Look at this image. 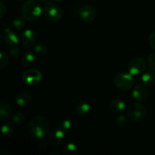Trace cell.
<instances>
[{"label":"cell","mask_w":155,"mask_h":155,"mask_svg":"<svg viewBox=\"0 0 155 155\" xmlns=\"http://www.w3.org/2000/svg\"><path fill=\"white\" fill-rule=\"evenodd\" d=\"M142 82L147 86H151L155 83V74L153 72H145L142 76Z\"/></svg>","instance_id":"ffe728a7"},{"label":"cell","mask_w":155,"mask_h":155,"mask_svg":"<svg viewBox=\"0 0 155 155\" xmlns=\"http://www.w3.org/2000/svg\"><path fill=\"white\" fill-rule=\"evenodd\" d=\"M36 39V36L35 32L30 29H27V30H24V33H22L20 40H21L23 46H24L25 48H30L35 44Z\"/></svg>","instance_id":"8fae6325"},{"label":"cell","mask_w":155,"mask_h":155,"mask_svg":"<svg viewBox=\"0 0 155 155\" xmlns=\"http://www.w3.org/2000/svg\"><path fill=\"white\" fill-rule=\"evenodd\" d=\"M79 15L82 21L86 23H92L96 18L97 11L93 5L86 4L80 8L79 11Z\"/></svg>","instance_id":"52a82bcc"},{"label":"cell","mask_w":155,"mask_h":155,"mask_svg":"<svg viewBox=\"0 0 155 155\" xmlns=\"http://www.w3.org/2000/svg\"><path fill=\"white\" fill-rule=\"evenodd\" d=\"M6 14V6L2 1L0 2V18H2Z\"/></svg>","instance_id":"f546056e"},{"label":"cell","mask_w":155,"mask_h":155,"mask_svg":"<svg viewBox=\"0 0 155 155\" xmlns=\"http://www.w3.org/2000/svg\"><path fill=\"white\" fill-rule=\"evenodd\" d=\"M54 1H55V2H60V1H62V0H54Z\"/></svg>","instance_id":"e575fe53"},{"label":"cell","mask_w":155,"mask_h":155,"mask_svg":"<svg viewBox=\"0 0 155 155\" xmlns=\"http://www.w3.org/2000/svg\"><path fill=\"white\" fill-rule=\"evenodd\" d=\"M21 54V49L18 46H12L10 49V55L13 58H18Z\"/></svg>","instance_id":"83f0119b"},{"label":"cell","mask_w":155,"mask_h":155,"mask_svg":"<svg viewBox=\"0 0 155 155\" xmlns=\"http://www.w3.org/2000/svg\"><path fill=\"white\" fill-rule=\"evenodd\" d=\"M12 121L18 125L22 124L25 121V115L21 112H17V113L14 114L12 116Z\"/></svg>","instance_id":"d4e9b609"},{"label":"cell","mask_w":155,"mask_h":155,"mask_svg":"<svg viewBox=\"0 0 155 155\" xmlns=\"http://www.w3.org/2000/svg\"><path fill=\"white\" fill-rule=\"evenodd\" d=\"M49 121L43 116H36L29 122L28 132L34 139H42L49 133Z\"/></svg>","instance_id":"6da1fadb"},{"label":"cell","mask_w":155,"mask_h":155,"mask_svg":"<svg viewBox=\"0 0 155 155\" xmlns=\"http://www.w3.org/2000/svg\"><path fill=\"white\" fill-rule=\"evenodd\" d=\"M148 64L150 69L155 72V52L149 55L148 58Z\"/></svg>","instance_id":"4316f807"},{"label":"cell","mask_w":155,"mask_h":155,"mask_svg":"<svg viewBox=\"0 0 155 155\" xmlns=\"http://www.w3.org/2000/svg\"><path fill=\"white\" fill-rule=\"evenodd\" d=\"M44 18L51 22H56L62 18L63 11L58 4L53 2H48L42 7Z\"/></svg>","instance_id":"3957f363"},{"label":"cell","mask_w":155,"mask_h":155,"mask_svg":"<svg viewBox=\"0 0 155 155\" xmlns=\"http://www.w3.org/2000/svg\"><path fill=\"white\" fill-rule=\"evenodd\" d=\"M54 154H56V155H61L60 154H59V153L54 152V151H52V152L49 153V155H54Z\"/></svg>","instance_id":"d6a6232c"},{"label":"cell","mask_w":155,"mask_h":155,"mask_svg":"<svg viewBox=\"0 0 155 155\" xmlns=\"http://www.w3.org/2000/svg\"><path fill=\"white\" fill-rule=\"evenodd\" d=\"M66 136V132L61 128H54L48 133V140L50 143L56 147L61 146L64 143Z\"/></svg>","instance_id":"9c48e42d"},{"label":"cell","mask_w":155,"mask_h":155,"mask_svg":"<svg viewBox=\"0 0 155 155\" xmlns=\"http://www.w3.org/2000/svg\"><path fill=\"white\" fill-rule=\"evenodd\" d=\"M77 113L80 117H86L90 114L91 105L87 101H81L77 104Z\"/></svg>","instance_id":"5bb4252c"},{"label":"cell","mask_w":155,"mask_h":155,"mask_svg":"<svg viewBox=\"0 0 155 155\" xmlns=\"http://www.w3.org/2000/svg\"><path fill=\"white\" fill-rule=\"evenodd\" d=\"M13 26L16 30H22L24 27L26 26L25 23V18L23 17H18L15 18L13 21Z\"/></svg>","instance_id":"cb8c5ba5"},{"label":"cell","mask_w":155,"mask_h":155,"mask_svg":"<svg viewBox=\"0 0 155 155\" xmlns=\"http://www.w3.org/2000/svg\"><path fill=\"white\" fill-rule=\"evenodd\" d=\"M15 102L21 107H27L32 102L31 95L27 92H20L15 97Z\"/></svg>","instance_id":"7c38bea8"},{"label":"cell","mask_w":155,"mask_h":155,"mask_svg":"<svg viewBox=\"0 0 155 155\" xmlns=\"http://www.w3.org/2000/svg\"><path fill=\"white\" fill-rule=\"evenodd\" d=\"M37 147L40 150H45L47 148H48V143H47L46 141L41 140L38 142Z\"/></svg>","instance_id":"4dcf8cb0"},{"label":"cell","mask_w":155,"mask_h":155,"mask_svg":"<svg viewBox=\"0 0 155 155\" xmlns=\"http://www.w3.org/2000/svg\"><path fill=\"white\" fill-rule=\"evenodd\" d=\"M114 83L118 89L122 91L130 90L134 86L135 80L133 75L130 72H120L114 77Z\"/></svg>","instance_id":"277c9868"},{"label":"cell","mask_w":155,"mask_h":155,"mask_svg":"<svg viewBox=\"0 0 155 155\" xmlns=\"http://www.w3.org/2000/svg\"><path fill=\"white\" fill-rule=\"evenodd\" d=\"M61 128L66 133H70L73 131L75 127V123L74 120L71 119H64L61 122Z\"/></svg>","instance_id":"44dd1931"},{"label":"cell","mask_w":155,"mask_h":155,"mask_svg":"<svg viewBox=\"0 0 155 155\" xmlns=\"http://www.w3.org/2000/svg\"><path fill=\"white\" fill-rule=\"evenodd\" d=\"M42 80V74L36 69H30L23 75V81L29 86H34L39 84Z\"/></svg>","instance_id":"8992f818"},{"label":"cell","mask_w":155,"mask_h":155,"mask_svg":"<svg viewBox=\"0 0 155 155\" xmlns=\"http://www.w3.org/2000/svg\"><path fill=\"white\" fill-rule=\"evenodd\" d=\"M109 107L113 113L120 114L125 110L126 104L123 100L116 98V99H114L110 101Z\"/></svg>","instance_id":"9a60e30c"},{"label":"cell","mask_w":155,"mask_h":155,"mask_svg":"<svg viewBox=\"0 0 155 155\" xmlns=\"http://www.w3.org/2000/svg\"><path fill=\"white\" fill-rule=\"evenodd\" d=\"M62 152L64 155H77L79 153V148L76 144L69 142L64 147Z\"/></svg>","instance_id":"d6986e66"},{"label":"cell","mask_w":155,"mask_h":155,"mask_svg":"<svg viewBox=\"0 0 155 155\" xmlns=\"http://www.w3.org/2000/svg\"><path fill=\"white\" fill-rule=\"evenodd\" d=\"M117 124V127L120 129H124L128 124V120H127V117L124 116V115H120L117 117L116 120H115Z\"/></svg>","instance_id":"603a6c76"},{"label":"cell","mask_w":155,"mask_h":155,"mask_svg":"<svg viewBox=\"0 0 155 155\" xmlns=\"http://www.w3.org/2000/svg\"><path fill=\"white\" fill-rule=\"evenodd\" d=\"M15 1H17V2H21V1H23V0H15Z\"/></svg>","instance_id":"d590c367"},{"label":"cell","mask_w":155,"mask_h":155,"mask_svg":"<svg viewBox=\"0 0 155 155\" xmlns=\"http://www.w3.org/2000/svg\"><path fill=\"white\" fill-rule=\"evenodd\" d=\"M132 95L135 100L139 101V102L145 101L149 95V90L147 87V85L144 84V83L136 84L132 91Z\"/></svg>","instance_id":"30bf717a"},{"label":"cell","mask_w":155,"mask_h":155,"mask_svg":"<svg viewBox=\"0 0 155 155\" xmlns=\"http://www.w3.org/2000/svg\"><path fill=\"white\" fill-rule=\"evenodd\" d=\"M127 115L129 118L134 122H142L146 117V108L139 101L131 103L127 107Z\"/></svg>","instance_id":"5b68a950"},{"label":"cell","mask_w":155,"mask_h":155,"mask_svg":"<svg viewBox=\"0 0 155 155\" xmlns=\"http://www.w3.org/2000/svg\"><path fill=\"white\" fill-rule=\"evenodd\" d=\"M8 56L7 53L4 51H2L0 52V68L3 69L5 68L8 64Z\"/></svg>","instance_id":"484cf974"},{"label":"cell","mask_w":155,"mask_h":155,"mask_svg":"<svg viewBox=\"0 0 155 155\" xmlns=\"http://www.w3.org/2000/svg\"><path fill=\"white\" fill-rule=\"evenodd\" d=\"M146 69V62L142 58L136 57L129 64V72L133 76L143 74Z\"/></svg>","instance_id":"ba28073f"},{"label":"cell","mask_w":155,"mask_h":155,"mask_svg":"<svg viewBox=\"0 0 155 155\" xmlns=\"http://www.w3.org/2000/svg\"><path fill=\"white\" fill-rule=\"evenodd\" d=\"M15 123L12 121H7L2 126V133L3 136L6 138L12 137L15 133V130H16V127H15Z\"/></svg>","instance_id":"2e32d148"},{"label":"cell","mask_w":155,"mask_h":155,"mask_svg":"<svg viewBox=\"0 0 155 155\" xmlns=\"http://www.w3.org/2000/svg\"><path fill=\"white\" fill-rule=\"evenodd\" d=\"M36 61V57H35L34 53L30 51H27L23 54L22 58H21V63L24 67H31L34 64Z\"/></svg>","instance_id":"e0dca14e"},{"label":"cell","mask_w":155,"mask_h":155,"mask_svg":"<svg viewBox=\"0 0 155 155\" xmlns=\"http://www.w3.org/2000/svg\"><path fill=\"white\" fill-rule=\"evenodd\" d=\"M34 51L39 56H45L48 51L47 45L43 42H39L34 46Z\"/></svg>","instance_id":"7402d4cb"},{"label":"cell","mask_w":155,"mask_h":155,"mask_svg":"<svg viewBox=\"0 0 155 155\" xmlns=\"http://www.w3.org/2000/svg\"><path fill=\"white\" fill-rule=\"evenodd\" d=\"M12 109L10 104L5 101L0 102V119L2 121L8 120L12 117Z\"/></svg>","instance_id":"4fadbf2b"},{"label":"cell","mask_w":155,"mask_h":155,"mask_svg":"<svg viewBox=\"0 0 155 155\" xmlns=\"http://www.w3.org/2000/svg\"><path fill=\"white\" fill-rule=\"evenodd\" d=\"M2 28H3V31H4L5 33H8V32L11 31V28L8 26V24H4Z\"/></svg>","instance_id":"1f68e13d"},{"label":"cell","mask_w":155,"mask_h":155,"mask_svg":"<svg viewBox=\"0 0 155 155\" xmlns=\"http://www.w3.org/2000/svg\"><path fill=\"white\" fill-rule=\"evenodd\" d=\"M148 42L151 48L155 51V31H153L152 33H150L148 36Z\"/></svg>","instance_id":"f1b7e54d"},{"label":"cell","mask_w":155,"mask_h":155,"mask_svg":"<svg viewBox=\"0 0 155 155\" xmlns=\"http://www.w3.org/2000/svg\"><path fill=\"white\" fill-rule=\"evenodd\" d=\"M41 2H47L48 1V0H40Z\"/></svg>","instance_id":"836d02e7"},{"label":"cell","mask_w":155,"mask_h":155,"mask_svg":"<svg viewBox=\"0 0 155 155\" xmlns=\"http://www.w3.org/2000/svg\"><path fill=\"white\" fill-rule=\"evenodd\" d=\"M21 12L26 21H36L42 14V8L36 0H27L22 5Z\"/></svg>","instance_id":"7a4b0ae2"},{"label":"cell","mask_w":155,"mask_h":155,"mask_svg":"<svg viewBox=\"0 0 155 155\" xmlns=\"http://www.w3.org/2000/svg\"><path fill=\"white\" fill-rule=\"evenodd\" d=\"M5 40L6 44L9 46H15V45H18V42H19V37L17 35V33L10 31L5 33Z\"/></svg>","instance_id":"ac0fdd59"}]
</instances>
